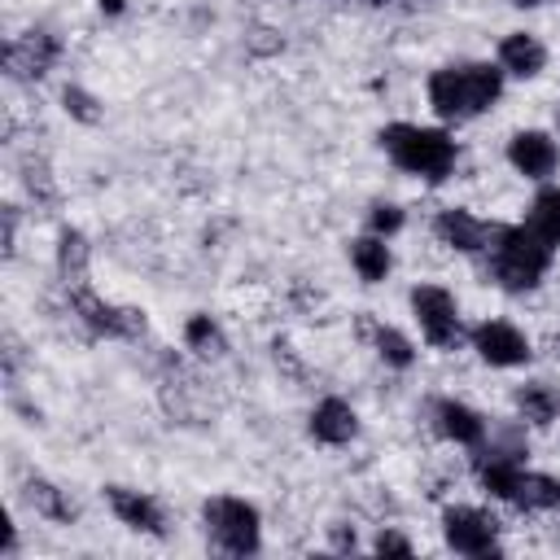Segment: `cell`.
Segmentation results:
<instances>
[{
	"label": "cell",
	"instance_id": "cell-1",
	"mask_svg": "<svg viewBox=\"0 0 560 560\" xmlns=\"http://www.w3.org/2000/svg\"><path fill=\"white\" fill-rule=\"evenodd\" d=\"M494 96H499V70H490V66L438 70L429 79V101L442 118H468L477 109H490Z\"/></svg>",
	"mask_w": 560,
	"mask_h": 560
},
{
	"label": "cell",
	"instance_id": "cell-2",
	"mask_svg": "<svg viewBox=\"0 0 560 560\" xmlns=\"http://www.w3.org/2000/svg\"><path fill=\"white\" fill-rule=\"evenodd\" d=\"M494 280L503 289H529L551 262V241L534 228H494Z\"/></svg>",
	"mask_w": 560,
	"mask_h": 560
},
{
	"label": "cell",
	"instance_id": "cell-3",
	"mask_svg": "<svg viewBox=\"0 0 560 560\" xmlns=\"http://www.w3.org/2000/svg\"><path fill=\"white\" fill-rule=\"evenodd\" d=\"M381 144L389 149V158L411 171V175H424V179H442L455 162V144L442 136V131H429V127H407V122H394L381 131Z\"/></svg>",
	"mask_w": 560,
	"mask_h": 560
},
{
	"label": "cell",
	"instance_id": "cell-4",
	"mask_svg": "<svg viewBox=\"0 0 560 560\" xmlns=\"http://www.w3.org/2000/svg\"><path fill=\"white\" fill-rule=\"evenodd\" d=\"M206 525L219 538L223 551L249 556L258 551V512L245 499H210L206 503Z\"/></svg>",
	"mask_w": 560,
	"mask_h": 560
},
{
	"label": "cell",
	"instance_id": "cell-5",
	"mask_svg": "<svg viewBox=\"0 0 560 560\" xmlns=\"http://www.w3.org/2000/svg\"><path fill=\"white\" fill-rule=\"evenodd\" d=\"M411 311L424 328V337L433 346H455L459 341V319H455V302L446 289H433V284H420L411 293Z\"/></svg>",
	"mask_w": 560,
	"mask_h": 560
},
{
	"label": "cell",
	"instance_id": "cell-6",
	"mask_svg": "<svg viewBox=\"0 0 560 560\" xmlns=\"http://www.w3.org/2000/svg\"><path fill=\"white\" fill-rule=\"evenodd\" d=\"M446 542L464 556H486V551H494V521L481 516L477 508H451L446 512Z\"/></svg>",
	"mask_w": 560,
	"mask_h": 560
},
{
	"label": "cell",
	"instance_id": "cell-7",
	"mask_svg": "<svg viewBox=\"0 0 560 560\" xmlns=\"http://www.w3.org/2000/svg\"><path fill=\"white\" fill-rule=\"evenodd\" d=\"M472 341H477V354L486 359V363H499V368H512V363H525L529 359V341L512 328V324H481L477 332H472Z\"/></svg>",
	"mask_w": 560,
	"mask_h": 560
},
{
	"label": "cell",
	"instance_id": "cell-8",
	"mask_svg": "<svg viewBox=\"0 0 560 560\" xmlns=\"http://www.w3.org/2000/svg\"><path fill=\"white\" fill-rule=\"evenodd\" d=\"M508 158H512V166H516L521 175H529V179H542V175L556 171V144H551L542 131H521V136H512Z\"/></svg>",
	"mask_w": 560,
	"mask_h": 560
},
{
	"label": "cell",
	"instance_id": "cell-9",
	"mask_svg": "<svg viewBox=\"0 0 560 560\" xmlns=\"http://www.w3.org/2000/svg\"><path fill=\"white\" fill-rule=\"evenodd\" d=\"M52 57H57V44H52L48 35L31 31V35H22L18 44H9L4 66H9L13 74H22V79H39V74L52 66Z\"/></svg>",
	"mask_w": 560,
	"mask_h": 560
},
{
	"label": "cell",
	"instance_id": "cell-10",
	"mask_svg": "<svg viewBox=\"0 0 560 560\" xmlns=\"http://www.w3.org/2000/svg\"><path fill=\"white\" fill-rule=\"evenodd\" d=\"M109 508L118 512V521H122V525L144 529V534H162V508H158L149 494L114 486V490H109Z\"/></svg>",
	"mask_w": 560,
	"mask_h": 560
},
{
	"label": "cell",
	"instance_id": "cell-11",
	"mask_svg": "<svg viewBox=\"0 0 560 560\" xmlns=\"http://www.w3.org/2000/svg\"><path fill=\"white\" fill-rule=\"evenodd\" d=\"M354 429H359V420H354V411H350L341 398H324V402L311 411V433H315L319 442L341 446V442L354 438Z\"/></svg>",
	"mask_w": 560,
	"mask_h": 560
},
{
	"label": "cell",
	"instance_id": "cell-12",
	"mask_svg": "<svg viewBox=\"0 0 560 560\" xmlns=\"http://www.w3.org/2000/svg\"><path fill=\"white\" fill-rule=\"evenodd\" d=\"M499 61H503V70H512V74L529 79V74H538V70H542L547 52H542V44H538L534 35H508V39L499 44Z\"/></svg>",
	"mask_w": 560,
	"mask_h": 560
},
{
	"label": "cell",
	"instance_id": "cell-13",
	"mask_svg": "<svg viewBox=\"0 0 560 560\" xmlns=\"http://www.w3.org/2000/svg\"><path fill=\"white\" fill-rule=\"evenodd\" d=\"M438 236L455 249H481L486 245V228L464 210H442L438 214Z\"/></svg>",
	"mask_w": 560,
	"mask_h": 560
},
{
	"label": "cell",
	"instance_id": "cell-14",
	"mask_svg": "<svg viewBox=\"0 0 560 560\" xmlns=\"http://www.w3.org/2000/svg\"><path fill=\"white\" fill-rule=\"evenodd\" d=\"M477 477H481V486H486L490 494H499V499H512L516 486H521V468H516L512 455H490V459H481V464H477Z\"/></svg>",
	"mask_w": 560,
	"mask_h": 560
},
{
	"label": "cell",
	"instance_id": "cell-15",
	"mask_svg": "<svg viewBox=\"0 0 560 560\" xmlns=\"http://www.w3.org/2000/svg\"><path fill=\"white\" fill-rule=\"evenodd\" d=\"M438 416H442V433H446V438H455V442H464V446L481 442V433H486L481 416H477V411H468V407H459V402H442V407H438Z\"/></svg>",
	"mask_w": 560,
	"mask_h": 560
},
{
	"label": "cell",
	"instance_id": "cell-16",
	"mask_svg": "<svg viewBox=\"0 0 560 560\" xmlns=\"http://www.w3.org/2000/svg\"><path fill=\"white\" fill-rule=\"evenodd\" d=\"M521 508H560V477L547 472H521V486L512 494Z\"/></svg>",
	"mask_w": 560,
	"mask_h": 560
},
{
	"label": "cell",
	"instance_id": "cell-17",
	"mask_svg": "<svg viewBox=\"0 0 560 560\" xmlns=\"http://www.w3.org/2000/svg\"><path fill=\"white\" fill-rule=\"evenodd\" d=\"M350 258H354V267H359V276H363L368 284L385 280V271H389V249H385L376 236H363V241H354Z\"/></svg>",
	"mask_w": 560,
	"mask_h": 560
},
{
	"label": "cell",
	"instance_id": "cell-18",
	"mask_svg": "<svg viewBox=\"0 0 560 560\" xmlns=\"http://www.w3.org/2000/svg\"><path fill=\"white\" fill-rule=\"evenodd\" d=\"M529 228H534L542 241L560 245V188L538 192V201H534V210H529Z\"/></svg>",
	"mask_w": 560,
	"mask_h": 560
},
{
	"label": "cell",
	"instance_id": "cell-19",
	"mask_svg": "<svg viewBox=\"0 0 560 560\" xmlns=\"http://www.w3.org/2000/svg\"><path fill=\"white\" fill-rule=\"evenodd\" d=\"M516 407H521L525 420H534V424H551V416H556V394H551L547 385H525V389L516 394Z\"/></svg>",
	"mask_w": 560,
	"mask_h": 560
},
{
	"label": "cell",
	"instance_id": "cell-20",
	"mask_svg": "<svg viewBox=\"0 0 560 560\" xmlns=\"http://www.w3.org/2000/svg\"><path fill=\"white\" fill-rule=\"evenodd\" d=\"M188 346H197L201 354H219L223 350V337H219V328L206 315H192L188 319Z\"/></svg>",
	"mask_w": 560,
	"mask_h": 560
},
{
	"label": "cell",
	"instance_id": "cell-21",
	"mask_svg": "<svg viewBox=\"0 0 560 560\" xmlns=\"http://www.w3.org/2000/svg\"><path fill=\"white\" fill-rule=\"evenodd\" d=\"M31 503H35L44 516H52V521H70V512H74L70 503L57 499V490H52L48 481H31Z\"/></svg>",
	"mask_w": 560,
	"mask_h": 560
},
{
	"label": "cell",
	"instance_id": "cell-22",
	"mask_svg": "<svg viewBox=\"0 0 560 560\" xmlns=\"http://www.w3.org/2000/svg\"><path fill=\"white\" fill-rule=\"evenodd\" d=\"M376 346H381V354H385L394 368H407V363H411V346H407V337H402V332L381 328V332H376Z\"/></svg>",
	"mask_w": 560,
	"mask_h": 560
},
{
	"label": "cell",
	"instance_id": "cell-23",
	"mask_svg": "<svg viewBox=\"0 0 560 560\" xmlns=\"http://www.w3.org/2000/svg\"><path fill=\"white\" fill-rule=\"evenodd\" d=\"M66 109L79 114L83 122H96V101L88 92H79V88H66Z\"/></svg>",
	"mask_w": 560,
	"mask_h": 560
},
{
	"label": "cell",
	"instance_id": "cell-24",
	"mask_svg": "<svg viewBox=\"0 0 560 560\" xmlns=\"http://www.w3.org/2000/svg\"><path fill=\"white\" fill-rule=\"evenodd\" d=\"M398 223H402V214L394 206H376L372 210V232H385L389 236V232H398Z\"/></svg>",
	"mask_w": 560,
	"mask_h": 560
},
{
	"label": "cell",
	"instance_id": "cell-25",
	"mask_svg": "<svg viewBox=\"0 0 560 560\" xmlns=\"http://www.w3.org/2000/svg\"><path fill=\"white\" fill-rule=\"evenodd\" d=\"M376 551H381V556H411V542L398 538V534H381V538H376Z\"/></svg>",
	"mask_w": 560,
	"mask_h": 560
},
{
	"label": "cell",
	"instance_id": "cell-26",
	"mask_svg": "<svg viewBox=\"0 0 560 560\" xmlns=\"http://www.w3.org/2000/svg\"><path fill=\"white\" fill-rule=\"evenodd\" d=\"M96 4H101L105 13H118V9H122V0H96Z\"/></svg>",
	"mask_w": 560,
	"mask_h": 560
},
{
	"label": "cell",
	"instance_id": "cell-27",
	"mask_svg": "<svg viewBox=\"0 0 560 560\" xmlns=\"http://www.w3.org/2000/svg\"><path fill=\"white\" fill-rule=\"evenodd\" d=\"M516 4H538V0H516Z\"/></svg>",
	"mask_w": 560,
	"mask_h": 560
},
{
	"label": "cell",
	"instance_id": "cell-28",
	"mask_svg": "<svg viewBox=\"0 0 560 560\" xmlns=\"http://www.w3.org/2000/svg\"><path fill=\"white\" fill-rule=\"evenodd\" d=\"M368 4H385V0H368Z\"/></svg>",
	"mask_w": 560,
	"mask_h": 560
}]
</instances>
